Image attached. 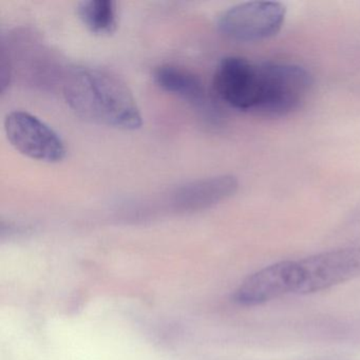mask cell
Here are the masks:
<instances>
[{"label": "cell", "instance_id": "cell-5", "mask_svg": "<svg viewBox=\"0 0 360 360\" xmlns=\"http://www.w3.org/2000/svg\"><path fill=\"white\" fill-rule=\"evenodd\" d=\"M302 283L299 295L313 294L360 276V246L320 252L299 260Z\"/></svg>", "mask_w": 360, "mask_h": 360}, {"label": "cell", "instance_id": "cell-8", "mask_svg": "<svg viewBox=\"0 0 360 360\" xmlns=\"http://www.w3.org/2000/svg\"><path fill=\"white\" fill-rule=\"evenodd\" d=\"M239 182L233 176H217L185 183L172 193L174 207L184 212L205 210L237 193Z\"/></svg>", "mask_w": 360, "mask_h": 360}, {"label": "cell", "instance_id": "cell-9", "mask_svg": "<svg viewBox=\"0 0 360 360\" xmlns=\"http://www.w3.org/2000/svg\"><path fill=\"white\" fill-rule=\"evenodd\" d=\"M153 79L162 90L168 94L179 96L195 106L205 104L203 83L187 69L174 65H163L155 69Z\"/></svg>", "mask_w": 360, "mask_h": 360}, {"label": "cell", "instance_id": "cell-7", "mask_svg": "<svg viewBox=\"0 0 360 360\" xmlns=\"http://www.w3.org/2000/svg\"><path fill=\"white\" fill-rule=\"evenodd\" d=\"M302 283L299 261H281L248 276L233 294L242 307H255L288 294H298Z\"/></svg>", "mask_w": 360, "mask_h": 360}, {"label": "cell", "instance_id": "cell-4", "mask_svg": "<svg viewBox=\"0 0 360 360\" xmlns=\"http://www.w3.org/2000/svg\"><path fill=\"white\" fill-rule=\"evenodd\" d=\"M4 126L12 146L25 157L46 163H58L66 158L62 138L39 117L25 111H12Z\"/></svg>", "mask_w": 360, "mask_h": 360}, {"label": "cell", "instance_id": "cell-10", "mask_svg": "<svg viewBox=\"0 0 360 360\" xmlns=\"http://www.w3.org/2000/svg\"><path fill=\"white\" fill-rule=\"evenodd\" d=\"M84 26L96 35H111L117 29V3L112 0H85L77 5Z\"/></svg>", "mask_w": 360, "mask_h": 360}, {"label": "cell", "instance_id": "cell-2", "mask_svg": "<svg viewBox=\"0 0 360 360\" xmlns=\"http://www.w3.org/2000/svg\"><path fill=\"white\" fill-rule=\"evenodd\" d=\"M260 96L256 115L281 117L301 107L311 91L313 79L298 65L265 62L259 64Z\"/></svg>", "mask_w": 360, "mask_h": 360}, {"label": "cell", "instance_id": "cell-1", "mask_svg": "<svg viewBox=\"0 0 360 360\" xmlns=\"http://www.w3.org/2000/svg\"><path fill=\"white\" fill-rule=\"evenodd\" d=\"M64 96L77 117L90 123L136 130L143 120L131 90L104 69L77 67L67 75Z\"/></svg>", "mask_w": 360, "mask_h": 360}, {"label": "cell", "instance_id": "cell-6", "mask_svg": "<svg viewBox=\"0 0 360 360\" xmlns=\"http://www.w3.org/2000/svg\"><path fill=\"white\" fill-rule=\"evenodd\" d=\"M214 88L231 108L255 113L260 96L259 64L240 56L223 58L214 73Z\"/></svg>", "mask_w": 360, "mask_h": 360}, {"label": "cell", "instance_id": "cell-3", "mask_svg": "<svg viewBox=\"0 0 360 360\" xmlns=\"http://www.w3.org/2000/svg\"><path fill=\"white\" fill-rule=\"evenodd\" d=\"M286 8L277 1H250L226 10L219 18L218 29L227 39L242 43L265 41L279 33Z\"/></svg>", "mask_w": 360, "mask_h": 360}]
</instances>
